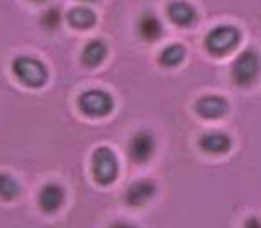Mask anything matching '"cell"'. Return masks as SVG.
<instances>
[{
  "mask_svg": "<svg viewBox=\"0 0 261 228\" xmlns=\"http://www.w3.org/2000/svg\"><path fill=\"white\" fill-rule=\"evenodd\" d=\"M239 41H241V32L236 26L223 24V26L214 28L206 35L204 46L214 56H226L228 52H232L233 48L238 46Z\"/></svg>",
  "mask_w": 261,
  "mask_h": 228,
  "instance_id": "cell-3",
  "label": "cell"
},
{
  "mask_svg": "<svg viewBox=\"0 0 261 228\" xmlns=\"http://www.w3.org/2000/svg\"><path fill=\"white\" fill-rule=\"evenodd\" d=\"M261 74V56L254 48L241 52L232 65V80L239 87H250Z\"/></svg>",
  "mask_w": 261,
  "mask_h": 228,
  "instance_id": "cell-1",
  "label": "cell"
},
{
  "mask_svg": "<svg viewBox=\"0 0 261 228\" xmlns=\"http://www.w3.org/2000/svg\"><path fill=\"white\" fill-rule=\"evenodd\" d=\"M168 15L173 22L180 26V28H188V26H193L199 19L197 10L190 2L186 0H173L171 4L168 6Z\"/></svg>",
  "mask_w": 261,
  "mask_h": 228,
  "instance_id": "cell-8",
  "label": "cell"
},
{
  "mask_svg": "<svg viewBox=\"0 0 261 228\" xmlns=\"http://www.w3.org/2000/svg\"><path fill=\"white\" fill-rule=\"evenodd\" d=\"M20 193V186L17 184L13 177L0 173V199L2 200H11Z\"/></svg>",
  "mask_w": 261,
  "mask_h": 228,
  "instance_id": "cell-16",
  "label": "cell"
},
{
  "mask_svg": "<svg viewBox=\"0 0 261 228\" xmlns=\"http://www.w3.org/2000/svg\"><path fill=\"white\" fill-rule=\"evenodd\" d=\"M228 102L223 96H202L195 103V111L202 118H208V120H217V118L224 116L228 112Z\"/></svg>",
  "mask_w": 261,
  "mask_h": 228,
  "instance_id": "cell-9",
  "label": "cell"
},
{
  "mask_svg": "<svg viewBox=\"0 0 261 228\" xmlns=\"http://www.w3.org/2000/svg\"><path fill=\"white\" fill-rule=\"evenodd\" d=\"M32 2H46V0H32Z\"/></svg>",
  "mask_w": 261,
  "mask_h": 228,
  "instance_id": "cell-20",
  "label": "cell"
},
{
  "mask_svg": "<svg viewBox=\"0 0 261 228\" xmlns=\"http://www.w3.org/2000/svg\"><path fill=\"white\" fill-rule=\"evenodd\" d=\"M66 17H68V22L74 28H80V30H89L96 24V13L90 8H87V6H75V8H72L68 11Z\"/></svg>",
  "mask_w": 261,
  "mask_h": 228,
  "instance_id": "cell-14",
  "label": "cell"
},
{
  "mask_svg": "<svg viewBox=\"0 0 261 228\" xmlns=\"http://www.w3.org/2000/svg\"><path fill=\"white\" fill-rule=\"evenodd\" d=\"M65 197L66 193L63 190V186H59L56 182H48L39 191V206L48 214H54L65 205Z\"/></svg>",
  "mask_w": 261,
  "mask_h": 228,
  "instance_id": "cell-7",
  "label": "cell"
},
{
  "mask_svg": "<svg viewBox=\"0 0 261 228\" xmlns=\"http://www.w3.org/2000/svg\"><path fill=\"white\" fill-rule=\"evenodd\" d=\"M156 193V186L151 181H136L125 191V200L129 206H144Z\"/></svg>",
  "mask_w": 261,
  "mask_h": 228,
  "instance_id": "cell-10",
  "label": "cell"
},
{
  "mask_svg": "<svg viewBox=\"0 0 261 228\" xmlns=\"http://www.w3.org/2000/svg\"><path fill=\"white\" fill-rule=\"evenodd\" d=\"M77 105H80L81 111L90 118H103L111 114L112 109H114V99L109 92L99 89L87 90L80 96L77 99Z\"/></svg>",
  "mask_w": 261,
  "mask_h": 228,
  "instance_id": "cell-5",
  "label": "cell"
},
{
  "mask_svg": "<svg viewBox=\"0 0 261 228\" xmlns=\"http://www.w3.org/2000/svg\"><path fill=\"white\" fill-rule=\"evenodd\" d=\"M184 57H186L184 46L175 42V44H169V46H166L160 52L159 61H160V65H164V66H177L184 61Z\"/></svg>",
  "mask_w": 261,
  "mask_h": 228,
  "instance_id": "cell-15",
  "label": "cell"
},
{
  "mask_svg": "<svg viewBox=\"0 0 261 228\" xmlns=\"http://www.w3.org/2000/svg\"><path fill=\"white\" fill-rule=\"evenodd\" d=\"M245 228H261V219L248 217L247 221H245Z\"/></svg>",
  "mask_w": 261,
  "mask_h": 228,
  "instance_id": "cell-18",
  "label": "cell"
},
{
  "mask_svg": "<svg viewBox=\"0 0 261 228\" xmlns=\"http://www.w3.org/2000/svg\"><path fill=\"white\" fill-rule=\"evenodd\" d=\"M15 78L24 83L26 87L32 89H39L48 81V70L42 65L41 61L30 56H19L11 65Z\"/></svg>",
  "mask_w": 261,
  "mask_h": 228,
  "instance_id": "cell-2",
  "label": "cell"
},
{
  "mask_svg": "<svg viewBox=\"0 0 261 228\" xmlns=\"http://www.w3.org/2000/svg\"><path fill=\"white\" fill-rule=\"evenodd\" d=\"M201 147L204 149L206 153H214V155L226 153L232 147V138L226 133H223V131H210V133L202 135Z\"/></svg>",
  "mask_w": 261,
  "mask_h": 228,
  "instance_id": "cell-12",
  "label": "cell"
},
{
  "mask_svg": "<svg viewBox=\"0 0 261 228\" xmlns=\"http://www.w3.org/2000/svg\"><path fill=\"white\" fill-rule=\"evenodd\" d=\"M154 149H156V140L151 135L149 131H138L133 138L129 140V157L133 162L136 164H144L154 155Z\"/></svg>",
  "mask_w": 261,
  "mask_h": 228,
  "instance_id": "cell-6",
  "label": "cell"
},
{
  "mask_svg": "<svg viewBox=\"0 0 261 228\" xmlns=\"http://www.w3.org/2000/svg\"><path fill=\"white\" fill-rule=\"evenodd\" d=\"M136 30H138V35L147 42L159 41L164 33V26L160 19L154 13H149V11L140 15V19L136 22Z\"/></svg>",
  "mask_w": 261,
  "mask_h": 228,
  "instance_id": "cell-11",
  "label": "cell"
},
{
  "mask_svg": "<svg viewBox=\"0 0 261 228\" xmlns=\"http://www.w3.org/2000/svg\"><path fill=\"white\" fill-rule=\"evenodd\" d=\"M83 2H94V0H83Z\"/></svg>",
  "mask_w": 261,
  "mask_h": 228,
  "instance_id": "cell-21",
  "label": "cell"
},
{
  "mask_svg": "<svg viewBox=\"0 0 261 228\" xmlns=\"http://www.w3.org/2000/svg\"><path fill=\"white\" fill-rule=\"evenodd\" d=\"M120 164L111 147H98L92 155V175L96 182L107 186L116 181Z\"/></svg>",
  "mask_w": 261,
  "mask_h": 228,
  "instance_id": "cell-4",
  "label": "cell"
},
{
  "mask_svg": "<svg viewBox=\"0 0 261 228\" xmlns=\"http://www.w3.org/2000/svg\"><path fill=\"white\" fill-rule=\"evenodd\" d=\"M107 44L101 41V39H94L90 41L87 46H85L83 54H81V61L85 63V66L89 68H94V66H99L107 57Z\"/></svg>",
  "mask_w": 261,
  "mask_h": 228,
  "instance_id": "cell-13",
  "label": "cell"
},
{
  "mask_svg": "<svg viewBox=\"0 0 261 228\" xmlns=\"http://www.w3.org/2000/svg\"><path fill=\"white\" fill-rule=\"evenodd\" d=\"M59 20H61V15H59V10L54 8V10H48L42 17V26L48 30H56L59 26Z\"/></svg>",
  "mask_w": 261,
  "mask_h": 228,
  "instance_id": "cell-17",
  "label": "cell"
},
{
  "mask_svg": "<svg viewBox=\"0 0 261 228\" xmlns=\"http://www.w3.org/2000/svg\"><path fill=\"white\" fill-rule=\"evenodd\" d=\"M111 228H136L135 224H130V223H123V221H118V223L111 224Z\"/></svg>",
  "mask_w": 261,
  "mask_h": 228,
  "instance_id": "cell-19",
  "label": "cell"
}]
</instances>
